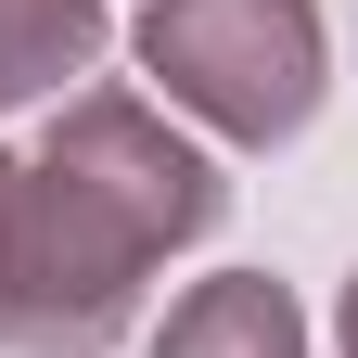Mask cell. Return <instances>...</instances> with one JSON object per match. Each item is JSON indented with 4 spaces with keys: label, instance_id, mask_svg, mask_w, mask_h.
Returning <instances> with one entry per match:
<instances>
[{
    "label": "cell",
    "instance_id": "obj_2",
    "mask_svg": "<svg viewBox=\"0 0 358 358\" xmlns=\"http://www.w3.org/2000/svg\"><path fill=\"white\" fill-rule=\"evenodd\" d=\"M141 52H154V77L179 103H205L243 141H282L320 103V26H307V0H154Z\"/></svg>",
    "mask_w": 358,
    "mask_h": 358
},
{
    "label": "cell",
    "instance_id": "obj_1",
    "mask_svg": "<svg viewBox=\"0 0 358 358\" xmlns=\"http://www.w3.org/2000/svg\"><path fill=\"white\" fill-rule=\"evenodd\" d=\"M217 217L205 154H179L141 103H77L52 154H0V345L90 358L115 345L128 294L166 243Z\"/></svg>",
    "mask_w": 358,
    "mask_h": 358
},
{
    "label": "cell",
    "instance_id": "obj_3",
    "mask_svg": "<svg viewBox=\"0 0 358 358\" xmlns=\"http://www.w3.org/2000/svg\"><path fill=\"white\" fill-rule=\"evenodd\" d=\"M154 358H307V333H294L282 282H205V294L166 320Z\"/></svg>",
    "mask_w": 358,
    "mask_h": 358
},
{
    "label": "cell",
    "instance_id": "obj_5",
    "mask_svg": "<svg viewBox=\"0 0 358 358\" xmlns=\"http://www.w3.org/2000/svg\"><path fill=\"white\" fill-rule=\"evenodd\" d=\"M0 103H13V90H0Z\"/></svg>",
    "mask_w": 358,
    "mask_h": 358
},
{
    "label": "cell",
    "instance_id": "obj_4",
    "mask_svg": "<svg viewBox=\"0 0 358 358\" xmlns=\"http://www.w3.org/2000/svg\"><path fill=\"white\" fill-rule=\"evenodd\" d=\"M345 345H358V294H345Z\"/></svg>",
    "mask_w": 358,
    "mask_h": 358
}]
</instances>
